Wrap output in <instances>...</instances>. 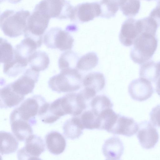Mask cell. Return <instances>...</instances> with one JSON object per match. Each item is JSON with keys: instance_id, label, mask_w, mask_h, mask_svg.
<instances>
[{"instance_id": "obj_16", "label": "cell", "mask_w": 160, "mask_h": 160, "mask_svg": "<svg viewBox=\"0 0 160 160\" xmlns=\"http://www.w3.org/2000/svg\"><path fill=\"white\" fill-rule=\"evenodd\" d=\"M102 152L107 160H119L123 153L124 147L118 137L113 136L107 139L102 147Z\"/></svg>"}, {"instance_id": "obj_29", "label": "cell", "mask_w": 160, "mask_h": 160, "mask_svg": "<svg viewBox=\"0 0 160 160\" xmlns=\"http://www.w3.org/2000/svg\"><path fill=\"white\" fill-rule=\"evenodd\" d=\"M77 54L71 50L67 51L61 55L58 60V67L60 71L68 69H77L78 60Z\"/></svg>"}, {"instance_id": "obj_38", "label": "cell", "mask_w": 160, "mask_h": 160, "mask_svg": "<svg viewBox=\"0 0 160 160\" xmlns=\"http://www.w3.org/2000/svg\"><path fill=\"white\" fill-rule=\"evenodd\" d=\"M147 0V1H155L156 0Z\"/></svg>"}, {"instance_id": "obj_32", "label": "cell", "mask_w": 160, "mask_h": 160, "mask_svg": "<svg viewBox=\"0 0 160 160\" xmlns=\"http://www.w3.org/2000/svg\"><path fill=\"white\" fill-rule=\"evenodd\" d=\"M140 7L141 2L139 0H124L120 8L125 16L133 17L139 13Z\"/></svg>"}, {"instance_id": "obj_27", "label": "cell", "mask_w": 160, "mask_h": 160, "mask_svg": "<svg viewBox=\"0 0 160 160\" xmlns=\"http://www.w3.org/2000/svg\"><path fill=\"white\" fill-rule=\"evenodd\" d=\"M123 0H101L100 17L109 19L115 17Z\"/></svg>"}, {"instance_id": "obj_6", "label": "cell", "mask_w": 160, "mask_h": 160, "mask_svg": "<svg viewBox=\"0 0 160 160\" xmlns=\"http://www.w3.org/2000/svg\"><path fill=\"white\" fill-rule=\"evenodd\" d=\"M74 39L68 31L60 28H51L45 34L44 43L48 48L69 50L73 46Z\"/></svg>"}, {"instance_id": "obj_4", "label": "cell", "mask_w": 160, "mask_h": 160, "mask_svg": "<svg viewBox=\"0 0 160 160\" xmlns=\"http://www.w3.org/2000/svg\"><path fill=\"white\" fill-rule=\"evenodd\" d=\"M74 7L67 0H42L34 9L48 18L59 19H70Z\"/></svg>"}, {"instance_id": "obj_15", "label": "cell", "mask_w": 160, "mask_h": 160, "mask_svg": "<svg viewBox=\"0 0 160 160\" xmlns=\"http://www.w3.org/2000/svg\"><path fill=\"white\" fill-rule=\"evenodd\" d=\"M138 128V124L133 118L118 114L108 132L114 135L131 137L136 133Z\"/></svg>"}, {"instance_id": "obj_9", "label": "cell", "mask_w": 160, "mask_h": 160, "mask_svg": "<svg viewBox=\"0 0 160 160\" xmlns=\"http://www.w3.org/2000/svg\"><path fill=\"white\" fill-rule=\"evenodd\" d=\"M142 32V26L140 19L129 18L122 24L119 39L123 45L130 46L133 44L136 39Z\"/></svg>"}, {"instance_id": "obj_10", "label": "cell", "mask_w": 160, "mask_h": 160, "mask_svg": "<svg viewBox=\"0 0 160 160\" xmlns=\"http://www.w3.org/2000/svg\"><path fill=\"white\" fill-rule=\"evenodd\" d=\"M100 13L99 2L81 3L74 7L70 20L75 22H87L100 17Z\"/></svg>"}, {"instance_id": "obj_5", "label": "cell", "mask_w": 160, "mask_h": 160, "mask_svg": "<svg viewBox=\"0 0 160 160\" xmlns=\"http://www.w3.org/2000/svg\"><path fill=\"white\" fill-rule=\"evenodd\" d=\"M46 102L40 95H35L24 101L12 112L10 117L26 121L32 126L37 122L36 116L38 115L42 105Z\"/></svg>"}, {"instance_id": "obj_18", "label": "cell", "mask_w": 160, "mask_h": 160, "mask_svg": "<svg viewBox=\"0 0 160 160\" xmlns=\"http://www.w3.org/2000/svg\"><path fill=\"white\" fill-rule=\"evenodd\" d=\"M47 149L49 152L55 155L62 153L65 149L66 143L63 136L56 131L48 132L45 137Z\"/></svg>"}, {"instance_id": "obj_25", "label": "cell", "mask_w": 160, "mask_h": 160, "mask_svg": "<svg viewBox=\"0 0 160 160\" xmlns=\"http://www.w3.org/2000/svg\"><path fill=\"white\" fill-rule=\"evenodd\" d=\"M105 81L103 74L99 72H92L86 76L82 80V84L85 88L92 89L97 92L104 88Z\"/></svg>"}, {"instance_id": "obj_17", "label": "cell", "mask_w": 160, "mask_h": 160, "mask_svg": "<svg viewBox=\"0 0 160 160\" xmlns=\"http://www.w3.org/2000/svg\"><path fill=\"white\" fill-rule=\"evenodd\" d=\"M0 108H7L14 107L19 104L24 99L21 95L13 88L11 83L0 89Z\"/></svg>"}, {"instance_id": "obj_13", "label": "cell", "mask_w": 160, "mask_h": 160, "mask_svg": "<svg viewBox=\"0 0 160 160\" xmlns=\"http://www.w3.org/2000/svg\"><path fill=\"white\" fill-rule=\"evenodd\" d=\"M128 91L133 99L139 102L145 101L150 98L154 92L151 82L140 77L130 82Z\"/></svg>"}, {"instance_id": "obj_30", "label": "cell", "mask_w": 160, "mask_h": 160, "mask_svg": "<svg viewBox=\"0 0 160 160\" xmlns=\"http://www.w3.org/2000/svg\"><path fill=\"white\" fill-rule=\"evenodd\" d=\"M79 117L84 129H100L101 123L99 117L91 109L83 112Z\"/></svg>"}, {"instance_id": "obj_24", "label": "cell", "mask_w": 160, "mask_h": 160, "mask_svg": "<svg viewBox=\"0 0 160 160\" xmlns=\"http://www.w3.org/2000/svg\"><path fill=\"white\" fill-rule=\"evenodd\" d=\"M0 154H8L15 152L17 150L18 143L15 137L11 133L4 131L0 132Z\"/></svg>"}, {"instance_id": "obj_7", "label": "cell", "mask_w": 160, "mask_h": 160, "mask_svg": "<svg viewBox=\"0 0 160 160\" xmlns=\"http://www.w3.org/2000/svg\"><path fill=\"white\" fill-rule=\"evenodd\" d=\"M50 19L41 12L34 9L27 20L24 34L25 38H31L42 45V35L48 27Z\"/></svg>"}, {"instance_id": "obj_1", "label": "cell", "mask_w": 160, "mask_h": 160, "mask_svg": "<svg viewBox=\"0 0 160 160\" xmlns=\"http://www.w3.org/2000/svg\"><path fill=\"white\" fill-rule=\"evenodd\" d=\"M30 15L28 10H6L0 15L1 29L5 35L10 38H16L24 34Z\"/></svg>"}, {"instance_id": "obj_11", "label": "cell", "mask_w": 160, "mask_h": 160, "mask_svg": "<svg viewBox=\"0 0 160 160\" xmlns=\"http://www.w3.org/2000/svg\"><path fill=\"white\" fill-rule=\"evenodd\" d=\"M60 98L61 105L65 115L78 116L80 115L88 105L79 92L68 93Z\"/></svg>"}, {"instance_id": "obj_21", "label": "cell", "mask_w": 160, "mask_h": 160, "mask_svg": "<svg viewBox=\"0 0 160 160\" xmlns=\"http://www.w3.org/2000/svg\"><path fill=\"white\" fill-rule=\"evenodd\" d=\"M84 129L80 118L77 116L66 120L63 126L64 134L67 138L72 140L78 138Z\"/></svg>"}, {"instance_id": "obj_34", "label": "cell", "mask_w": 160, "mask_h": 160, "mask_svg": "<svg viewBox=\"0 0 160 160\" xmlns=\"http://www.w3.org/2000/svg\"><path fill=\"white\" fill-rule=\"evenodd\" d=\"M149 115L152 123L156 127H160V104L152 109Z\"/></svg>"}, {"instance_id": "obj_33", "label": "cell", "mask_w": 160, "mask_h": 160, "mask_svg": "<svg viewBox=\"0 0 160 160\" xmlns=\"http://www.w3.org/2000/svg\"><path fill=\"white\" fill-rule=\"evenodd\" d=\"M0 62L4 64L12 61L14 57V49L6 39L0 38Z\"/></svg>"}, {"instance_id": "obj_31", "label": "cell", "mask_w": 160, "mask_h": 160, "mask_svg": "<svg viewBox=\"0 0 160 160\" xmlns=\"http://www.w3.org/2000/svg\"><path fill=\"white\" fill-rule=\"evenodd\" d=\"M98 58L93 52H88L82 56L78 61L77 68L82 71H88L95 67L98 64Z\"/></svg>"}, {"instance_id": "obj_20", "label": "cell", "mask_w": 160, "mask_h": 160, "mask_svg": "<svg viewBox=\"0 0 160 160\" xmlns=\"http://www.w3.org/2000/svg\"><path fill=\"white\" fill-rule=\"evenodd\" d=\"M41 45L33 39L29 37H25L16 46L14 49V54L28 61L30 57Z\"/></svg>"}, {"instance_id": "obj_3", "label": "cell", "mask_w": 160, "mask_h": 160, "mask_svg": "<svg viewBox=\"0 0 160 160\" xmlns=\"http://www.w3.org/2000/svg\"><path fill=\"white\" fill-rule=\"evenodd\" d=\"M82 77L77 69L61 70L59 74L51 77L48 83L52 90L58 93L74 92L81 87Z\"/></svg>"}, {"instance_id": "obj_2", "label": "cell", "mask_w": 160, "mask_h": 160, "mask_svg": "<svg viewBox=\"0 0 160 160\" xmlns=\"http://www.w3.org/2000/svg\"><path fill=\"white\" fill-rule=\"evenodd\" d=\"M158 40L156 35L143 32L136 39L130 53L131 59L141 65L149 61L157 50Z\"/></svg>"}, {"instance_id": "obj_14", "label": "cell", "mask_w": 160, "mask_h": 160, "mask_svg": "<svg viewBox=\"0 0 160 160\" xmlns=\"http://www.w3.org/2000/svg\"><path fill=\"white\" fill-rule=\"evenodd\" d=\"M39 77V72L30 68L27 69L23 75L11 84L16 92L25 96L32 92Z\"/></svg>"}, {"instance_id": "obj_12", "label": "cell", "mask_w": 160, "mask_h": 160, "mask_svg": "<svg viewBox=\"0 0 160 160\" xmlns=\"http://www.w3.org/2000/svg\"><path fill=\"white\" fill-rule=\"evenodd\" d=\"M137 136L141 146L145 149L153 148L158 141L159 136L154 126L148 121L141 122Z\"/></svg>"}, {"instance_id": "obj_37", "label": "cell", "mask_w": 160, "mask_h": 160, "mask_svg": "<svg viewBox=\"0 0 160 160\" xmlns=\"http://www.w3.org/2000/svg\"><path fill=\"white\" fill-rule=\"evenodd\" d=\"M21 1L22 0H0L1 2L7 1L13 4H16L21 2Z\"/></svg>"}, {"instance_id": "obj_28", "label": "cell", "mask_w": 160, "mask_h": 160, "mask_svg": "<svg viewBox=\"0 0 160 160\" xmlns=\"http://www.w3.org/2000/svg\"><path fill=\"white\" fill-rule=\"evenodd\" d=\"M89 105L91 109L97 116L105 110L112 108L113 104L110 99L105 95H98L94 97L91 101Z\"/></svg>"}, {"instance_id": "obj_26", "label": "cell", "mask_w": 160, "mask_h": 160, "mask_svg": "<svg viewBox=\"0 0 160 160\" xmlns=\"http://www.w3.org/2000/svg\"><path fill=\"white\" fill-rule=\"evenodd\" d=\"M28 62L31 68L39 72L48 67L50 60L46 52L39 51H36L30 57Z\"/></svg>"}, {"instance_id": "obj_23", "label": "cell", "mask_w": 160, "mask_h": 160, "mask_svg": "<svg viewBox=\"0 0 160 160\" xmlns=\"http://www.w3.org/2000/svg\"><path fill=\"white\" fill-rule=\"evenodd\" d=\"M28 63L27 61L14 54V58L12 61L4 64L3 72L9 77H16L24 71Z\"/></svg>"}, {"instance_id": "obj_8", "label": "cell", "mask_w": 160, "mask_h": 160, "mask_svg": "<svg viewBox=\"0 0 160 160\" xmlns=\"http://www.w3.org/2000/svg\"><path fill=\"white\" fill-rule=\"evenodd\" d=\"M45 150V145L41 137L32 134L26 140L25 146L17 152L18 160L40 159L39 157Z\"/></svg>"}, {"instance_id": "obj_22", "label": "cell", "mask_w": 160, "mask_h": 160, "mask_svg": "<svg viewBox=\"0 0 160 160\" xmlns=\"http://www.w3.org/2000/svg\"><path fill=\"white\" fill-rule=\"evenodd\" d=\"M139 74L140 77L155 82L160 75V61L155 62L150 60L141 64Z\"/></svg>"}, {"instance_id": "obj_35", "label": "cell", "mask_w": 160, "mask_h": 160, "mask_svg": "<svg viewBox=\"0 0 160 160\" xmlns=\"http://www.w3.org/2000/svg\"><path fill=\"white\" fill-rule=\"evenodd\" d=\"M149 16L153 19L160 27V0L158 1L156 7L151 11Z\"/></svg>"}, {"instance_id": "obj_36", "label": "cell", "mask_w": 160, "mask_h": 160, "mask_svg": "<svg viewBox=\"0 0 160 160\" xmlns=\"http://www.w3.org/2000/svg\"><path fill=\"white\" fill-rule=\"evenodd\" d=\"M156 83V91L160 97V75L157 80Z\"/></svg>"}, {"instance_id": "obj_19", "label": "cell", "mask_w": 160, "mask_h": 160, "mask_svg": "<svg viewBox=\"0 0 160 160\" xmlns=\"http://www.w3.org/2000/svg\"><path fill=\"white\" fill-rule=\"evenodd\" d=\"M11 130L14 135L19 141H25L32 134V126L29 122L22 120L10 117Z\"/></svg>"}]
</instances>
